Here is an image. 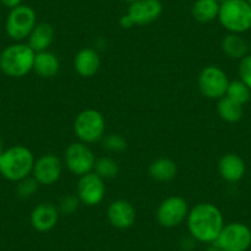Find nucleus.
Instances as JSON below:
<instances>
[{"label":"nucleus","instance_id":"nucleus-15","mask_svg":"<svg viewBox=\"0 0 251 251\" xmlns=\"http://www.w3.org/2000/svg\"><path fill=\"white\" fill-rule=\"evenodd\" d=\"M58 219H59L58 207L52 203H47V202L37 204L32 209L30 216L31 226L35 230L40 231V233L52 230L57 226Z\"/></svg>","mask_w":251,"mask_h":251},{"label":"nucleus","instance_id":"nucleus-39","mask_svg":"<svg viewBox=\"0 0 251 251\" xmlns=\"http://www.w3.org/2000/svg\"><path fill=\"white\" fill-rule=\"evenodd\" d=\"M0 5H1V3H0Z\"/></svg>","mask_w":251,"mask_h":251},{"label":"nucleus","instance_id":"nucleus-33","mask_svg":"<svg viewBox=\"0 0 251 251\" xmlns=\"http://www.w3.org/2000/svg\"><path fill=\"white\" fill-rule=\"evenodd\" d=\"M4 151H5V148H4V142H3V138L0 137V158H1V155H3Z\"/></svg>","mask_w":251,"mask_h":251},{"label":"nucleus","instance_id":"nucleus-24","mask_svg":"<svg viewBox=\"0 0 251 251\" xmlns=\"http://www.w3.org/2000/svg\"><path fill=\"white\" fill-rule=\"evenodd\" d=\"M93 171L103 180H111L117 176L120 168L115 159L110 158V156H101V158L96 159Z\"/></svg>","mask_w":251,"mask_h":251},{"label":"nucleus","instance_id":"nucleus-27","mask_svg":"<svg viewBox=\"0 0 251 251\" xmlns=\"http://www.w3.org/2000/svg\"><path fill=\"white\" fill-rule=\"evenodd\" d=\"M102 147L111 153H121L127 148V141L121 134H108L102 138Z\"/></svg>","mask_w":251,"mask_h":251},{"label":"nucleus","instance_id":"nucleus-26","mask_svg":"<svg viewBox=\"0 0 251 251\" xmlns=\"http://www.w3.org/2000/svg\"><path fill=\"white\" fill-rule=\"evenodd\" d=\"M38 186L40 183L33 176H27L16 182V195L24 200L31 199L37 192Z\"/></svg>","mask_w":251,"mask_h":251},{"label":"nucleus","instance_id":"nucleus-35","mask_svg":"<svg viewBox=\"0 0 251 251\" xmlns=\"http://www.w3.org/2000/svg\"><path fill=\"white\" fill-rule=\"evenodd\" d=\"M248 46H249V54H251V40L248 42Z\"/></svg>","mask_w":251,"mask_h":251},{"label":"nucleus","instance_id":"nucleus-32","mask_svg":"<svg viewBox=\"0 0 251 251\" xmlns=\"http://www.w3.org/2000/svg\"><path fill=\"white\" fill-rule=\"evenodd\" d=\"M207 251H224V250L221 248V246L217 245L216 243H212L211 246H209V248L207 249Z\"/></svg>","mask_w":251,"mask_h":251},{"label":"nucleus","instance_id":"nucleus-4","mask_svg":"<svg viewBox=\"0 0 251 251\" xmlns=\"http://www.w3.org/2000/svg\"><path fill=\"white\" fill-rule=\"evenodd\" d=\"M218 20L229 33L248 32L251 28V5L246 0H228L221 4Z\"/></svg>","mask_w":251,"mask_h":251},{"label":"nucleus","instance_id":"nucleus-14","mask_svg":"<svg viewBox=\"0 0 251 251\" xmlns=\"http://www.w3.org/2000/svg\"><path fill=\"white\" fill-rule=\"evenodd\" d=\"M108 222L111 226L117 229H128L136 222V208L127 200H116L112 201L106 211Z\"/></svg>","mask_w":251,"mask_h":251},{"label":"nucleus","instance_id":"nucleus-9","mask_svg":"<svg viewBox=\"0 0 251 251\" xmlns=\"http://www.w3.org/2000/svg\"><path fill=\"white\" fill-rule=\"evenodd\" d=\"M214 243L224 251H246L251 246V229L240 222L226 224Z\"/></svg>","mask_w":251,"mask_h":251},{"label":"nucleus","instance_id":"nucleus-31","mask_svg":"<svg viewBox=\"0 0 251 251\" xmlns=\"http://www.w3.org/2000/svg\"><path fill=\"white\" fill-rule=\"evenodd\" d=\"M0 3H1L4 6H6V8H9L11 10V9L18 8L19 5H21L23 0H0Z\"/></svg>","mask_w":251,"mask_h":251},{"label":"nucleus","instance_id":"nucleus-1","mask_svg":"<svg viewBox=\"0 0 251 251\" xmlns=\"http://www.w3.org/2000/svg\"><path fill=\"white\" fill-rule=\"evenodd\" d=\"M186 221L191 238L204 244L214 243L226 226L221 209L209 202L197 203L190 209Z\"/></svg>","mask_w":251,"mask_h":251},{"label":"nucleus","instance_id":"nucleus-16","mask_svg":"<svg viewBox=\"0 0 251 251\" xmlns=\"http://www.w3.org/2000/svg\"><path fill=\"white\" fill-rule=\"evenodd\" d=\"M218 173L224 181L236 183L245 176V161L238 154L228 153L219 159Z\"/></svg>","mask_w":251,"mask_h":251},{"label":"nucleus","instance_id":"nucleus-25","mask_svg":"<svg viewBox=\"0 0 251 251\" xmlns=\"http://www.w3.org/2000/svg\"><path fill=\"white\" fill-rule=\"evenodd\" d=\"M226 96H228L229 99L244 106L250 101L251 90L246 86V84H244L239 79V80H233L229 83Z\"/></svg>","mask_w":251,"mask_h":251},{"label":"nucleus","instance_id":"nucleus-13","mask_svg":"<svg viewBox=\"0 0 251 251\" xmlns=\"http://www.w3.org/2000/svg\"><path fill=\"white\" fill-rule=\"evenodd\" d=\"M163 13V4L160 0H137L129 4L128 15L134 25L144 26L154 23Z\"/></svg>","mask_w":251,"mask_h":251},{"label":"nucleus","instance_id":"nucleus-20","mask_svg":"<svg viewBox=\"0 0 251 251\" xmlns=\"http://www.w3.org/2000/svg\"><path fill=\"white\" fill-rule=\"evenodd\" d=\"M222 50L231 59H243L249 54L248 41L238 33H228L222 40Z\"/></svg>","mask_w":251,"mask_h":251},{"label":"nucleus","instance_id":"nucleus-2","mask_svg":"<svg viewBox=\"0 0 251 251\" xmlns=\"http://www.w3.org/2000/svg\"><path fill=\"white\" fill-rule=\"evenodd\" d=\"M33 153L25 146H13L5 149L0 158V175L11 182L31 176L35 165Z\"/></svg>","mask_w":251,"mask_h":251},{"label":"nucleus","instance_id":"nucleus-29","mask_svg":"<svg viewBox=\"0 0 251 251\" xmlns=\"http://www.w3.org/2000/svg\"><path fill=\"white\" fill-rule=\"evenodd\" d=\"M239 76L244 84L251 90V54L245 55L239 63Z\"/></svg>","mask_w":251,"mask_h":251},{"label":"nucleus","instance_id":"nucleus-28","mask_svg":"<svg viewBox=\"0 0 251 251\" xmlns=\"http://www.w3.org/2000/svg\"><path fill=\"white\" fill-rule=\"evenodd\" d=\"M80 201H79L76 195H66L59 200L58 203V211L59 213L66 214V216H71L74 212L78 211L79 206H80Z\"/></svg>","mask_w":251,"mask_h":251},{"label":"nucleus","instance_id":"nucleus-8","mask_svg":"<svg viewBox=\"0 0 251 251\" xmlns=\"http://www.w3.org/2000/svg\"><path fill=\"white\" fill-rule=\"evenodd\" d=\"M226 72L218 66H208L199 75V89L202 95L211 100H219L226 96L229 85Z\"/></svg>","mask_w":251,"mask_h":251},{"label":"nucleus","instance_id":"nucleus-37","mask_svg":"<svg viewBox=\"0 0 251 251\" xmlns=\"http://www.w3.org/2000/svg\"><path fill=\"white\" fill-rule=\"evenodd\" d=\"M246 1H248V3L250 4V5H251V0H246Z\"/></svg>","mask_w":251,"mask_h":251},{"label":"nucleus","instance_id":"nucleus-17","mask_svg":"<svg viewBox=\"0 0 251 251\" xmlns=\"http://www.w3.org/2000/svg\"><path fill=\"white\" fill-rule=\"evenodd\" d=\"M100 67V55L93 48H83L74 57V69L83 78L94 76L99 72Z\"/></svg>","mask_w":251,"mask_h":251},{"label":"nucleus","instance_id":"nucleus-22","mask_svg":"<svg viewBox=\"0 0 251 251\" xmlns=\"http://www.w3.org/2000/svg\"><path fill=\"white\" fill-rule=\"evenodd\" d=\"M221 4L216 0H196L192 5V16L201 24H209L218 19Z\"/></svg>","mask_w":251,"mask_h":251},{"label":"nucleus","instance_id":"nucleus-23","mask_svg":"<svg viewBox=\"0 0 251 251\" xmlns=\"http://www.w3.org/2000/svg\"><path fill=\"white\" fill-rule=\"evenodd\" d=\"M217 111H218L219 117L223 121L229 123H235L243 118L244 108L243 105L235 102L228 96H223L218 100V105H217Z\"/></svg>","mask_w":251,"mask_h":251},{"label":"nucleus","instance_id":"nucleus-21","mask_svg":"<svg viewBox=\"0 0 251 251\" xmlns=\"http://www.w3.org/2000/svg\"><path fill=\"white\" fill-rule=\"evenodd\" d=\"M177 174V165L169 158L155 159L149 165V175L159 182H169L174 180Z\"/></svg>","mask_w":251,"mask_h":251},{"label":"nucleus","instance_id":"nucleus-30","mask_svg":"<svg viewBox=\"0 0 251 251\" xmlns=\"http://www.w3.org/2000/svg\"><path fill=\"white\" fill-rule=\"evenodd\" d=\"M120 25L121 27L123 28H131L134 26V23L131 19V16H129L128 14H126V15H123L122 18L120 19Z\"/></svg>","mask_w":251,"mask_h":251},{"label":"nucleus","instance_id":"nucleus-3","mask_svg":"<svg viewBox=\"0 0 251 251\" xmlns=\"http://www.w3.org/2000/svg\"><path fill=\"white\" fill-rule=\"evenodd\" d=\"M36 52L27 43L8 46L0 55V69L9 78H24L33 71Z\"/></svg>","mask_w":251,"mask_h":251},{"label":"nucleus","instance_id":"nucleus-19","mask_svg":"<svg viewBox=\"0 0 251 251\" xmlns=\"http://www.w3.org/2000/svg\"><path fill=\"white\" fill-rule=\"evenodd\" d=\"M27 45L35 50L36 53L48 50L54 40V28L50 24L41 23L35 26L32 32L27 37Z\"/></svg>","mask_w":251,"mask_h":251},{"label":"nucleus","instance_id":"nucleus-10","mask_svg":"<svg viewBox=\"0 0 251 251\" xmlns=\"http://www.w3.org/2000/svg\"><path fill=\"white\" fill-rule=\"evenodd\" d=\"M188 204L180 196H171L164 200L156 209V221L164 228H175L187 219Z\"/></svg>","mask_w":251,"mask_h":251},{"label":"nucleus","instance_id":"nucleus-34","mask_svg":"<svg viewBox=\"0 0 251 251\" xmlns=\"http://www.w3.org/2000/svg\"><path fill=\"white\" fill-rule=\"evenodd\" d=\"M122 1H125V3H128V4H132V3H134V1H137V0H122Z\"/></svg>","mask_w":251,"mask_h":251},{"label":"nucleus","instance_id":"nucleus-12","mask_svg":"<svg viewBox=\"0 0 251 251\" xmlns=\"http://www.w3.org/2000/svg\"><path fill=\"white\" fill-rule=\"evenodd\" d=\"M63 163L54 154H45L35 161L32 176L40 185L50 186L62 176Z\"/></svg>","mask_w":251,"mask_h":251},{"label":"nucleus","instance_id":"nucleus-5","mask_svg":"<svg viewBox=\"0 0 251 251\" xmlns=\"http://www.w3.org/2000/svg\"><path fill=\"white\" fill-rule=\"evenodd\" d=\"M74 133L79 142L85 144L96 143L105 137L106 122L102 113L88 108L78 113L74 121Z\"/></svg>","mask_w":251,"mask_h":251},{"label":"nucleus","instance_id":"nucleus-38","mask_svg":"<svg viewBox=\"0 0 251 251\" xmlns=\"http://www.w3.org/2000/svg\"><path fill=\"white\" fill-rule=\"evenodd\" d=\"M0 55H1V50H0Z\"/></svg>","mask_w":251,"mask_h":251},{"label":"nucleus","instance_id":"nucleus-7","mask_svg":"<svg viewBox=\"0 0 251 251\" xmlns=\"http://www.w3.org/2000/svg\"><path fill=\"white\" fill-rule=\"evenodd\" d=\"M95 161L96 158L94 151L88 144L83 142H74L69 144L64 151V164L67 169L78 177L91 173L94 170Z\"/></svg>","mask_w":251,"mask_h":251},{"label":"nucleus","instance_id":"nucleus-11","mask_svg":"<svg viewBox=\"0 0 251 251\" xmlns=\"http://www.w3.org/2000/svg\"><path fill=\"white\" fill-rule=\"evenodd\" d=\"M106 194L105 180L94 171L79 177L76 185V196L81 204L88 207L98 206L102 202Z\"/></svg>","mask_w":251,"mask_h":251},{"label":"nucleus","instance_id":"nucleus-18","mask_svg":"<svg viewBox=\"0 0 251 251\" xmlns=\"http://www.w3.org/2000/svg\"><path fill=\"white\" fill-rule=\"evenodd\" d=\"M60 63L57 55L50 50L36 53L33 62V72L43 79H50L59 72Z\"/></svg>","mask_w":251,"mask_h":251},{"label":"nucleus","instance_id":"nucleus-36","mask_svg":"<svg viewBox=\"0 0 251 251\" xmlns=\"http://www.w3.org/2000/svg\"><path fill=\"white\" fill-rule=\"evenodd\" d=\"M216 1L219 4H223V3H226V1H228V0H216Z\"/></svg>","mask_w":251,"mask_h":251},{"label":"nucleus","instance_id":"nucleus-6","mask_svg":"<svg viewBox=\"0 0 251 251\" xmlns=\"http://www.w3.org/2000/svg\"><path fill=\"white\" fill-rule=\"evenodd\" d=\"M37 25L36 11L28 5H19L11 9L5 21V31L11 40L16 42L26 40Z\"/></svg>","mask_w":251,"mask_h":251}]
</instances>
